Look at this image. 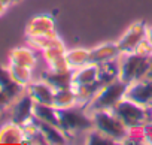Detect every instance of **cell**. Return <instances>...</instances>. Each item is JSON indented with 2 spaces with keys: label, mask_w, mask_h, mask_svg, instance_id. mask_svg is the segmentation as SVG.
<instances>
[{
  "label": "cell",
  "mask_w": 152,
  "mask_h": 145,
  "mask_svg": "<svg viewBox=\"0 0 152 145\" xmlns=\"http://www.w3.org/2000/svg\"><path fill=\"white\" fill-rule=\"evenodd\" d=\"M58 127L69 138L76 133L93 130L94 124H93L91 115L85 109L78 111L75 106V108H67V109H58Z\"/></svg>",
  "instance_id": "cell-1"
},
{
  "label": "cell",
  "mask_w": 152,
  "mask_h": 145,
  "mask_svg": "<svg viewBox=\"0 0 152 145\" xmlns=\"http://www.w3.org/2000/svg\"><path fill=\"white\" fill-rule=\"evenodd\" d=\"M93 118L94 129L100 130L110 139H113L116 144H122L124 139L128 135V127L113 114L112 109H102L90 114Z\"/></svg>",
  "instance_id": "cell-2"
},
{
  "label": "cell",
  "mask_w": 152,
  "mask_h": 145,
  "mask_svg": "<svg viewBox=\"0 0 152 145\" xmlns=\"http://www.w3.org/2000/svg\"><path fill=\"white\" fill-rule=\"evenodd\" d=\"M127 87H128V84H125L119 78L103 85L99 90V93L94 96V99L90 102V105L85 108V111L88 114H91V112L102 111V109H112L119 100L124 99Z\"/></svg>",
  "instance_id": "cell-3"
},
{
  "label": "cell",
  "mask_w": 152,
  "mask_h": 145,
  "mask_svg": "<svg viewBox=\"0 0 152 145\" xmlns=\"http://www.w3.org/2000/svg\"><path fill=\"white\" fill-rule=\"evenodd\" d=\"M119 61V79L125 84L143 79L149 67L151 57H142L136 52H122L118 57Z\"/></svg>",
  "instance_id": "cell-4"
},
{
  "label": "cell",
  "mask_w": 152,
  "mask_h": 145,
  "mask_svg": "<svg viewBox=\"0 0 152 145\" xmlns=\"http://www.w3.org/2000/svg\"><path fill=\"white\" fill-rule=\"evenodd\" d=\"M112 111L128 129L145 126L149 121L148 108H145L142 105H137V103H134V102H131L125 97L122 100H119L112 108Z\"/></svg>",
  "instance_id": "cell-5"
},
{
  "label": "cell",
  "mask_w": 152,
  "mask_h": 145,
  "mask_svg": "<svg viewBox=\"0 0 152 145\" xmlns=\"http://www.w3.org/2000/svg\"><path fill=\"white\" fill-rule=\"evenodd\" d=\"M146 35H148V27H146L145 21L133 23L125 30V33L121 36V39L116 42L121 49V54L122 52H134L136 46L146 38Z\"/></svg>",
  "instance_id": "cell-6"
},
{
  "label": "cell",
  "mask_w": 152,
  "mask_h": 145,
  "mask_svg": "<svg viewBox=\"0 0 152 145\" xmlns=\"http://www.w3.org/2000/svg\"><path fill=\"white\" fill-rule=\"evenodd\" d=\"M124 97L137 105L149 108L152 105V79L143 78L128 84Z\"/></svg>",
  "instance_id": "cell-7"
},
{
  "label": "cell",
  "mask_w": 152,
  "mask_h": 145,
  "mask_svg": "<svg viewBox=\"0 0 152 145\" xmlns=\"http://www.w3.org/2000/svg\"><path fill=\"white\" fill-rule=\"evenodd\" d=\"M45 35H57L54 18L48 14H40L33 17L26 27V36L33 38V36H45Z\"/></svg>",
  "instance_id": "cell-8"
},
{
  "label": "cell",
  "mask_w": 152,
  "mask_h": 145,
  "mask_svg": "<svg viewBox=\"0 0 152 145\" xmlns=\"http://www.w3.org/2000/svg\"><path fill=\"white\" fill-rule=\"evenodd\" d=\"M66 46H52L45 51H42V55L48 64V69L55 72H66L72 70L66 61Z\"/></svg>",
  "instance_id": "cell-9"
},
{
  "label": "cell",
  "mask_w": 152,
  "mask_h": 145,
  "mask_svg": "<svg viewBox=\"0 0 152 145\" xmlns=\"http://www.w3.org/2000/svg\"><path fill=\"white\" fill-rule=\"evenodd\" d=\"M42 81L49 84L54 90H64L73 87V70L66 72H55L48 69L42 74Z\"/></svg>",
  "instance_id": "cell-10"
},
{
  "label": "cell",
  "mask_w": 152,
  "mask_h": 145,
  "mask_svg": "<svg viewBox=\"0 0 152 145\" xmlns=\"http://www.w3.org/2000/svg\"><path fill=\"white\" fill-rule=\"evenodd\" d=\"M15 106L12 111V121L18 123V124H24L26 121H28L30 118H33V106H34V100L30 97L28 93L21 94L17 100H15Z\"/></svg>",
  "instance_id": "cell-11"
},
{
  "label": "cell",
  "mask_w": 152,
  "mask_h": 145,
  "mask_svg": "<svg viewBox=\"0 0 152 145\" xmlns=\"http://www.w3.org/2000/svg\"><path fill=\"white\" fill-rule=\"evenodd\" d=\"M27 93L30 94V97L36 102V103H43V105H54V94L55 90L46 84L45 81H37V82H31L30 85H27Z\"/></svg>",
  "instance_id": "cell-12"
},
{
  "label": "cell",
  "mask_w": 152,
  "mask_h": 145,
  "mask_svg": "<svg viewBox=\"0 0 152 145\" xmlns=\"http://www.w3.org/2000/svg\"><path fill=\"white\" fill-rule=\"evenodd\" d=\"M0 88L6 93V96H8L12 102H15V100L23 94L24 87L20 85V84L12 78V74H11V70H9V66L5 67V66L0 64Z\"/></svg>",
  "instance_id": "cell-13"
},
{
  "label": "cell",
  "mask_w": 152,
  "mask_h": 145,
  "mask_svg": "<svg viewBox=\"0 0 152 145\" xmlns=\"http://www.w3.org/2000/svg\"><path fill=\"white\" fill-rule=\"evenodd\" d=\"M119 55H121V49H119L118 43H113V42L102 43V45L90 49V63L100 64V63L118 58Z\"/></svg>",
  "instance_id": "cell-14"
},
{
  "label": "cell",
  "mask_w": 152,
  "mask_h": 145,
  "mask_svg": "<svg viewBox=\"0 0 152 145\" xmlns=\"http://www.w3.org/2000/svg\"><path fill=\"white\" fill-rule=\"evenodd\" d=\"M99 82V64L88 63L73 70V85H87Z\"/></svg>",
  "instance_id": "cell-15"
},
{
  "label": "cell",
  "mask_w": 152,
  "mask_h": 145,
  "mask_svg": "<svg viewBox=\"0 0 152 145\" xmlns=\"http://www.w3.org/2000/svg\"><path fill=\"white\" fill-rule=\"evenodd\" d=\"M24 142V130L23 126L9 121L0 127V144H23Z\"/></svg>",
  "instance_id": "cell-16"
},
{
  "label": "cell",
  "mask_w": 152,
  "mask_h": 145,
  "mask_svg": "<svg viewBox=\"0 0 152 145\" xmlns=\"http://www.w3.org/2000/svg\"><path fill=\"white\" fill-rule=\"evenodd\" d=\"M9 63L11 64H18V66H26L30 69L36 67L37 58L36 54L31 48L27 46H20V48H14L9 54Z\"/></svg>",
  "instance_id": "cell-17"
},
{
  "label": "cell",
  "mask_w": 152,
  "mask_h": 145,
  "mask_svg": "<svg viewBox=\"0 0 152 145\" xmlns=\"http://www.w3.org/2000/svg\"><path fill=\"white\" fill-rule=\"evenodd\" d=\"M37 123H39V129H40L46 144H51V145H64V144H67V136L63 133V130L60 127L43 123V121H39V120H37Z\"/></svg>",
  "instance_id": "cell-18"
},
{
  "label": "cell",
  "mask_w": 152,
  "mask_h": 145,
  "mask_svg": "<svg viewBox=\"0 0 152 145\" xmlns=\"http://www.w3.org/2000/svg\"><path fill=\"white\" fill-rule=\"evenodd\" d=\"M119 78V61L118 58L104 61L99 64V82L106 85Z\"/></svg>",
  "instance_id": "cell-19"
},
{
  "label": "cell",
  "mask_w": 152,
  "mask_h": 145,
  "mask_svg": "<svg viewBox=\"0 0 152 145\" xmlns=\"http://www.w3.org/2000/svg\"><path fill=\"white\" fill-rule=\"evenodd\" d=\"M33 115L43 123L52 124L58 127V109L54 105H43V103H36L33 106Z\"/></svg>",
  "instance_id": "cell-20"
},
{
  "label": "cell",
  "mask_w": 152,
  "mask_h": 145,
  "mask_svg": "<svg viewBox=\"0 0 152 145\" xmlns=\"http://www.w3.org/2000/svg\"><path fill=\"white\" fill-rule=\"evenodd\" d=\"M27 42L31 48L37 51H45L52 46H66L64 42L58 38V35H45V36H33L27 38Z\"/></svg>",
  "instance_id": "cell-21"
},
{
  "label": "cell",
  "mask_w": 152,
  "mask_h": 145,
  "mask_svg": "<svg viewBox=\"0 0 152 145\" xmlns=\"http://www.w3.org/2000/svg\"><path fill=\"white\" fill-rule=\"evenodd\" d=\"M66 61L72 70L79 69L90 63V49L85 48H75L70 51H66Z\"/></svg>",
  "instance_id": "cell-22"
},
{
  "label": "cell",
  "mask_w": 152,
  "mask_h": 145,
  "mask_svg": "<svg viewBox=\"0 0 152 145\" xmlns=\"http://www.w3.org/2000/svg\"><path fill=\"white\" fill-rule=\"evenodd\" d=\"M54 106L58 109H67V108H78V99L72 88H64V90H55L54 94Z\"/></svg>",
  "instance_id": "cell-23"
},
{
  "label": "cell",
  "mask_w": 152,
  "mask_h": 145,
  "mask_svg": "<svg viewBox=\"0 0 152 145\" xmlns=\"http://www.w3.org/2000/svg\"><path fill=\"white\" fill-rule=\"evenodd\" d=\"M9 70H11V74H12V78H14L20 85H23L24 88H27V85L31 84V79H33V69L26 67V66H18V64H11V63H9Z\"/></svg>",
  "instance_id": "cell-24"
},
{
  "label": "cell",
  "mask_w": 152,
  "mask_h": 145,
  "mask_svg": "<svg viewBox=\"0 0 152 145\" xmlns=\"http://www.w3.org/2000/svg\"><path fill=\"white\" fill-rule=\"evenodd\" d=\"M87 144H91V145H99V144L106 145V144H116V142L113 139H110L109 136H106L104 133H102L100 130L93 129L87 135Z\"/></svg>",
  "instance_id": "cell-25"
},
{
  "label": "cell",
  "mask_w": 152,
  "mask_h": 145,
  "mask_svg": "<svg viewBox=\"0 0 152 145\" xmlns=\"http://www.w3.org/2000/svg\"><path fill=\"white\" fill-rule=\"evenodd\" d=\"M134 52L139 54V55H142V57H152V43H151V40H149L148 38H145V39L136 46Z\"/></svg>",
  "instance_id": "cell-26"
},
{
  "label": "cell",
  "mask_w": 152,
  "mask_h": 145,
  "mask_svg": "<svg viewBox=\"0 0 152 145\" xmlns=\"http://www.w3.org/2000/svg\"><path fill=\"white\" fill-rule=\"evenodd\" d=\"M11 103H12V100L6 96V93L0 88V112H3V111H6L9 106H11Z\"/></svg>",
  "instance_id": "cell-27"
},
{
  "label": "cell",
  "mask_w": 152,
  "mask_h": 145,
  "mask_svg": "<svg viewBox=\"0 0 152 145\" xmlns=\"http://www.w3.org/2000/svg\"><path fill=\"white\" fill-rule=\"evenodd\" d=\"M143 135H145V144L152 145V121H148L143 126Z\"/></svg>",
  "instance_id": "cell-28"
},
{
  "label": "cell",
  "mask_w": 152,
  "mask_h": 145,
  "mask_svg": "<svg viewBox=\"0 0 152 145\" xmlns=\"http://www.w3.org/2000/svg\"><path fill=\"white\" fill-rule=\"evenodd\" d=\"M148 79H152V57H151V61H149V67H148V72H146V77Z\"/></svg>",
  "instance_id": "cell-29"
},
{
  "label": "cell",
  "mask_w": 152,
  "mask_h": 145,
  "mask_svg": "<svg viewBox=\"0 0 152 145\" xmlns=\"http://www.w3.org/2000/svg\"><path fill=\"white\" fill-rule=\"evenodd\" d=\"M6 8H8V5L6 3H3L2 0H0V17H2L3 14H5V11H6Z\"/></svg>",
  "instance_id": "cell-30"
},
{
  "label": "cell",
  "mask_w": 152,
  "mask_h": 145,
  "mask_svg": "<svg viewBox=\"0 0 152 145\" xmlns=\"http://www.w3.org/2000/svg\"><path fill=\"white\" fill-rule=\"evenodd\" d=\"M146 38L151 40V43H152V27H148V35H146Z\"/></svg>",
  "instance_id": "cell-31"
},
{
  "label": "cell",
  "mask_w": 152,
  "mask_h": 145,
  "mask_svg": "<svg viewBox=\"0 0 152 145\" xmlns=\"http://www.w3.org/2000/svg\"><path fill=\"white\" fill-rule=\"evenodd\" d=\"M148 115H149V121H152V105L148 108Z\"/></svg>",
  "instance_id": "cell-32"
},
{
  "label": "cell",
  "mask_w": 152,
  "mask_h": 145,
  "mask_svg": "<svg viewBox=\"0 0 152 145\" xmlns=\"http://www.w3.org/2000/svg\"><path fill=\"white\" fill-rule=\"evenodd\" d=\"M11 2H12V3H15V2H18V0H11Z\"/></svg>",
  "instance_id": "cell-33"
}]
</instances>
